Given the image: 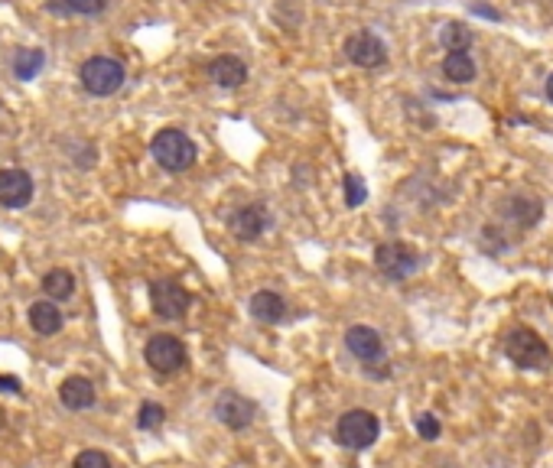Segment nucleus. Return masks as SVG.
<instances>
[{
    "label": "nucleus",
    "instance_id": "nucleus-1",
    "mask_svg": "<svg viewBox=\"0 0 553 468\" xmlns=\"http://www.w3.org/2000/svg\"><path fill=\"white\" fill-rule=\"evenodd\" d=\"M502 351L511 365L521 367V371H547V367L553 365L550 345H547L534 329H528V325L511 329L502 341Z\"/></svg>",
    "mask_w": 553,
    "mask_h": 468
},
{
    "label": "nucleus",
    "instance_id": "nucleus-2",
    "mask_svg": "<svg viewBox=\"0 0 553 468\" xmlns=\"http://www.w3.org/2000/svg\"><path fill=\"white\" fill-rule=\"evenodd\" d=\"M150 154H154V160L160 163L166 172H186V170H192L199 150L186 130L166 128L150 140Z\"/></svg>",
    "mask_w": 553,
    "mask_h": 468
},
{
    "label": "nucleus",
    "instance_id": "nucleus-3",
    "mask_svg": "<svg viewBox=\"0 0 553 468\" xmlns=\"http://www.w3.org/2000/svg\"><path fill=\"white\" fill-rule=\"evenodd\" d=\"M378 436H381V419L371 413V410H345L335 423V443L342 449H352V452H365L378 443Z\"/></svg>",
    "mask_w": 553,
    "mask_h": 468
},
{
    "label": "nucleus",
    "instance_id": "nucleus-4",
    "mask_svg": "<svg viewBox=\"0 0 553 468\" xmlns=\"http://www.w3.org/2000/svg\"><path fill=\"white\" fill-rule=\"evenodd\" d=\"M78 78H82V88H85L88 94L108 98V94L120 92L128 72H124V66H120L118 59H111V56H92V59L82 62Z\"/></svg>",
    "mask_w": 553,
    "mask_h": 468
},
{
    "label": "nucleus",
    "instance_id": "nucleus-5",
    "mask_svg": "<svg viewBox=\"0 0 553 468\" xmlns=\"http://www.w3.org/2000/svg\"><path fill=\"white\" fill-rule=\"evenodd\" d=\"M375 267L384 280H410L420 270V254L404 241H384L375 247Z\"/></svg>",
    "mask_w": 553,
    "mask_h": 468
},
{
    "label": "nucleus",
    "instance_id": "nucleus-6",
    "mask_svg": "<svg viewBox=\"0 0 553 468\" xmlns=\"http://www.w3.org/2000/svg\"><path fill=\"white\" fill-rule=\"evenodd\" d=\"M144 358H147V365L154 367L160 377L176 375V371H183V367H186V361H189L186 345H183L176 335H166V332L154 335V339L147 341Z\"/></svg>",
    "mask_w": 553,
    "mask_h": 468
},
{
    "label": "nucleus",
    "instance_id": "nucleus-7",
    "mask_svg": "<svg viewBox=\"0 0 553 468\" xmlns=\"http://www.w3.org/2000/svg\"><path fill=\"white\" fill-rule=\"evenodd\" d=\"M212 413L225 429H231V433H245L247 426L257 419V403L238 391H221L212 403Z\"/></svg>",
    "mask_w": 553,
    "mask_h": 468
},
{
    "label": "nucleus",
    "instance_id": "nucleus-8",
    "mask_svg": "<svg viewBox=\"0 0 553 468\" xmlns=\"http://www.w3.org/2000/svg\"><path fill=\"white\" fill-rule=\"evenodd\" d=\"M150 306L160 319H183L192 306V293L176 280H156L150 287Z\"/></svg>",
    "mask_w": 553,
    "mask_h": 468
},
{
    "label": "nucleus",
    "instance_id": "nucleus-9",
    "mask_svg": "<svg viewBox=\"0 0 553 468\" xmlns=\"http://www.w3.org/2000/svg\"><path fill=\"white\" fill-rule=\"evenodd\" d=\"M345 349L361 361V365H384V339L371 325H352L345 332Z\"/></svg>",
    "mask_w": 553,
    "mask_h": 468
},
{
    "label": "nucleus",
    "instance_id": "nucleus-10",
    "mask_svg": "<svg viewBox=\"0 0 553 468\" xmlns=\"http://www.w3.org/2000/svg\"><path fill=\"white\" fill-rule=\"evenodd\" d=\"M345 56H349V62L358 68H378L388 62V46H384L375 33L361 30V33H352L349 40H345Z\"/></svg>",
    "mask_w": 553,
    "mask_h": 468
},
{
    "label": "nucleus",
    "instance_id": "nucleus-11",
    "mask_svg": "<svg viewBox=\"0 0 553 468\" xmlns=\"http://www.w3.org/2000/svg\"><path fill=\"white\" fill-rule=\"evenodd\" d=\"M498 208H502L504 222H511L518 231H531L540 222V215H544V202L537 196H528V192H514Z\"/></svg>",
    "mask_w": 553,
    "mask_h": 468
},
{
    "label": "nucleus",
    "instance_id": "nucleus-12",
    "mask_svg": "<svg viewBox=\"0 0 553 468\" xmlns=\"http://www.w3.org/2000/svg\"><path fill=\"white\" fill-rule=\"evenodd\" d=\"M33 202V176L26 170H0V205L26 208Z\"/></svg>",
    "mask_w": 553,
    "mask_h": 468
},
{
    "label": "nucleus",
    "instance_id": "nucleus-13",
    "mask_svg": "<svg viewBox=\"0 0 553 468\" xmlns=\"http://www.w3.org/2000/svg\"><path fill=\"white\" fill-rule=\"evenodd\" d=\"M247 313H251V319L261 325H277L287 319V303H283L281 293L257 290L254 296H251V303H247Z\"/></svg>",
    "mask_w": 553,
    "mask_h": 468
},
{
    "label": "nucleus",
    "instance_id": "nucleus-14",
    "mask_svg": "<svg viewBox=\"0 0 553 468\" xmlns=\"http://www.w3.org/2000/svg\"><path fill=\"white\" fill-rule=\"evenodd\" d=\"M228 228L238 241H257L267 228V212L261 205H245L228 218Z\"/></svg>",
    "mask_w": 553,
    "mask_h": 468
},
{
    "label": "nucleus",
    "instance_id": "nucleus-15",
    "mask_svg": "<svg viewBox=\"0 0 553 468\" xmlns=\"http://www.w3.org/2000/svg\"><path fill=\"white\" fill-rule=\"evenodd\" d=\"M59 401L66 410H92L94 407V384L82 375H72L59 384Z\"/></svg>",
    "mask_w": 553,
    "mask_h": 468
},
{
    "label": "nucleus",
    "instance_id": "nucleus-16",
    "mask_svg": "<svg viewBox=\"0 0 553 468\" xmlns=\"http://www.w3.org/2000/svg\"><path fill=\"white\" fill-rule=\"evenodd\" d=\"M209 78H212L219 88H241L247 82V66L238 56H219L209 66Z\"/></svg>",
    "mask_w": 553,
    "mask_h": 468
},
{
    "label": "nucleus",
    "instance_id": "nucleus-17",
    "mask_svg": "<svg viewBox=\"0 0 553 468\" xmlns=\"http://www.w3.org/2000/svg\"><path fill=\"white\" fill-rule=\"evenodd\" d=\"M442 75H446V82H452V85H468V82L476 78V62H472V56H468L466 49L446 52V59H442Z\"/></svg>",
    "mask_w": 553,
    "mask_h": 468
},
{
    "label": "nucleus",
    "instance_id": "nucleus-18",
    "mask_svg": "<svg viewBox=\"0 0 553 468\" xmlns=\"http://www.w3.org/2000/svg\"><path fill=\"white\" fill-rule=\"evenodd\" d=\"M30 325H33V332L36 335H56L62 329V313H59V306L56 303H33L30 306Z\"/></svg>",
    "mask_w": 553,
    "mask_h": 468
},
{
    "label": "nucleus",
    "instance_id": "nucleus-19",
    "mask_svg": "<svg viewBox=\"0 0 553 468\" xmlns=\"http://www.w3.org/2000/svg\"><path fill=\"white\" fill-rule=\"evenodd\" d=\"M43 66H46L43 49H17V56H13V75H17L20 82H33Z\"/></svg>",
    "mask_w": 553,
    "mask_h": 468
},
{
    "label": "nucleus",
    "instance_id": "nucleus-20",
    "mask_svg": "<svg viewBox=\"0 0 553 468\" xmlns=\"http://www.w3.org/2000/svg\"><path fill=\"white\" fill-rule=\"evenodd\" d=\"M43 293L49 299H56V303H62V299H72V293H76V277L68 270H49L43 277Z\"/></svg>",
    "mask_w": 553,
    "mask_h": 468
},
{
    "label": "nucleus",
    "instance_id": "nucleus-21",
    "mask_svg": "<svg viewBox=\"0 0 553 468\" xmlns=\"http://www.w3.org/2000/svg\"><path fill=\"white\" fill-rule=\"evenodd\" d=\"M440 43L446 46V52L468 49V46H472V30L462 26V23H456V20H450V23L440 30Z\"/></svg>",
    "mask_w": 553,
    "mask_h": 468
},
{
    "label": "nucleus",
    "instance_id": "nucleus-22",
    "mask_svg": "<svg viewBox=\"0 0 553 468\" xmlns=\"http://www.w3.org/2000/svg\"><path fill=\"white\" fill-rule=\"evenodd\" d=\"M163 423H166V410H163L160 403H154V401L140 403V413H137V429H144V433H156Z\"/></svg>",
    "mask_w": 553,
    "mask_h": 468
},
{
    "label": "nucleus",
    "instance_id": "nucleus-23",
    "mask_svg": "<svg viewBox=\"0 0 553 468\" xmlns=\"http://www.w3.org/2000/svg\"><path fill=\"white\" fill-rule=\"evenodd\" d=\"M342 189H345V208H358L361 202H368V186L355 172H349V176L342 179Z\"/></svg>",
    "mask_w": 553,
    "mask_h": 468
},
{
    "label": "nucleus",
    "instance_id": "nucleus-24",
    "mask_svg": "<svg viewBox=\"0 0 553 468\" xmlns=\"http://www.w3.org/2000/svg\"><path fill=\"white\" fill-rule=\"evenodd\" d=\"M414 429H417V436L424 439V443H436L442 436V423L436 413H420L417 419H414Z\"/></svg>",
    "mask_w": 553,
    "mask_h": 468
},
{
    "label": "nucleus",
    "instance_id": "nucleus-25",
    "mask_svg": "<svg viewBox=\"0 0 553 468\" xmlns=\"http://www.w3.org/2000/svg\"><path fill=\"white\" fill-rule=\"evenodd\" d=\"M108 7V0H62V13H82V17H94Z\"/></svg>",
    "mask_w": 553,
    "mask_h": 468
},
{
    "label": "nucleus",
    "instance_id": "nucleus-26",
    "mask_svg": "<svg viewBox=\"0 0 553 468\" xmlns=\"http://www.w3.org/2000/svg\"><path fill=\"white\" fill-rule=\"evenodd\" d=\"M72 468H114V465H111V459L104 455L102 449H85V452H78L76 455Z\"/></svg>",
    "mask_w": 553,
    "mask_h": 468
},
{
    "label": "nucleus",
    "instance_id": "nucleus-27",
    "mask_svg": "<svg viewBox=\"0 0 553 468\" xmlns=\"http://www.w3.org/2000/svg\"><path fill=\"white\" fill-rule=\"evenodd\" d=\"M23 391V384L17 381L13 375H0V393H20Z\"/></svg>",
    "mask_w": 553,
    "mask_h": 468
},
{
    "label": "nucleus",
    "instance_id": "nucleus-28",
    "mask_svg": "<svg viewBox=\"0 0 553 468\" xmlns=\"http://www.w3.org/2000/svg\"><path fill=\"white\" fill-rule=\"evenodd\" d=\"M547 98H550V104H553V72H550V78H547Z\"/></svg>",
    "mask_w": 553,
    "mask_h": 468
}]
</instances>
